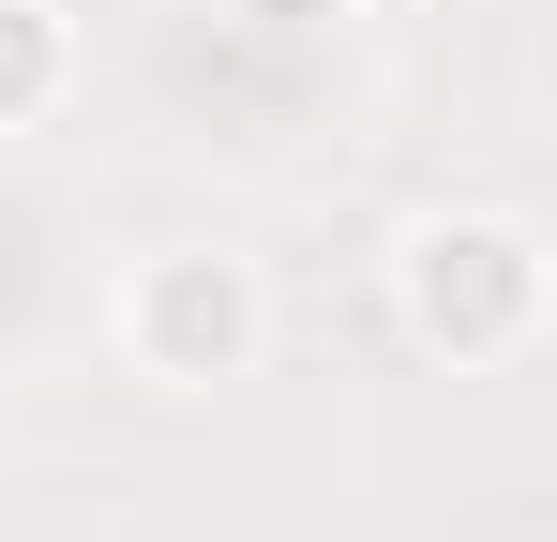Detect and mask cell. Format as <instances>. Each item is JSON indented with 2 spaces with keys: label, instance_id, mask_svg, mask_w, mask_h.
<instances>
[{
  "label": "cell",
  "instance_id": "obj_1",
  "mask_svg": "<svg viewBox=\"0 0 557 542\" xmlns=\"http://www.w3.org/2000/svg\"><path fill=\"white\" fill-rule=\"evenodd\" d=\"M392 317L422 361H528L557 332V242L528 211H422L392 242Z\"/></svg>",
  "mask_w": 557,
  "mask_h": 542
},
{
  "label": "cell",
  "instance_id": "obj_2",
  "mask_svg": "<svg viewBox=\"0 0 557 542\" xmlns=\"http://www.w3.org/2000/svg\"><path fill=\"white\" fill-rule=\"evenodd\" d=\"M121 361L151 392H226L272 361V271L242 242H151L121 271Z\"/></svg>",
  "mask_w": 557,
  "mask_h": 542
},
{
  "label": "cell",
  "instance_id": "obj_3",
  "mask_svg": "<svg viewBox=\"0 0 557 542\" xmlns=\"http://www.w3.org/2000/svg\"><path fill=\"white\" fill-rule=\"evenodd\" d=\"M76 106V15L61 0H0V136Z\"/></svg>",
  "mask_w": 557,
  "mask_h": 542
},
{
  "label": "cell",
  "instance_id": "obj_4",
  "mask_svg": "<svg viewBox=\"0 0 557 542\" xmlns=\"http://www.w3.org/2000/svg\"><path fill=\"white\" fill-rule=\"evenodd\" d=\"M226 30H257V46H317V30H347L362 0H211Z\"/></svg>",
  "mask_w": 557,
  "mask_h": 542
}]
</instances>
